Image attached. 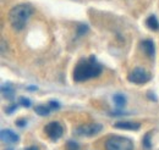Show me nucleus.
Here are the masks:
<instances>
[{
	"label": "nucleus",
	"instance_id": "1",
	"mask_svg": "<svg viewBox=\"0 0 159 150\" xmlns=\"http://www.w3.org/2000/svg\"><path fill=\"white\" fill-rule=\"evenodd\" d=\"M103 71V66L96 60L94 56L89 59L81 60L74 70V79L75 82H84L89 78L98 77Z\"/></svg>",
	"mask_w": 159,
	"mask_h": 150
},
{
	"label": "nucleus",
	"instance_id": "2",
	"mask_svg": "<svg viewBox=\"0 0 159 150\" xmlns=\"http://www.w3.org/2000/svg\"><path fill=\"white\" fill-rule=\"evenodd\" d=\"M32 12H33V9L28 4H20L14 6L9 12V21L12 28L16 31H21L26 26Z\"/></svg>",
	"mask_w": 159,
	"mask_h": 150
},
{
	"label": "nucleus",
	"instance_id": "3",
	"mask_svg": "<svg viewBox=\"0 0 159 150\" xmlns=\"http://www.w3.org/2000/svg\"><path fill=\"white\" fill-rule=\"evenodd\" d=\"M105 150H134V143L126 137L113 135L107 139Z\"/></svg>",
	"mask_w": 159,
	"mask_h": 150
},
{
	"label": "nucleus",
	"instance_id": "4",
	"mask_svg": "<svg viewBox=\"0 0 159 150\" xmlns=\"http://www.w3.org/2000/svg\"><path fill=\"white\" fill-rule=\"evenodd\" d=\"M127 79L135 84H144L151 79V75L146 70H143L141 67H136L129 73Z\"/></svg>",
	"mask_w": 159,
	"mask_h": 150
},
{
	"label": "nucleus",
	"instance_id": "5",
	"mask_svg": "<svg viewBox=\"0 0 159 150\" xmlns=\"http://www.w3.org/2000/svg\"><path fill=\"white\" fill-rule=\"evenodd\" d=\"M102 131V125L99 123H87V125H82L76 128L75 133L77 135H82V137H92L96 135L97 133Z\"/></svg>",
	"mask_w": 159,
	"mask_h": 150
},
{
	"label": "nucleus",
	"instance_id": "6",
	"mask_svg": "<svg viewBox=\"0 0 159 150\" xmlns=\"http://www.w3.org/2000/svg\"><path fill=\"white\" fill-rule=\"evenodd\" d=\"M44 132L47 133V135L52 139V140H57L59 139L60 137L64 133V128L62 126L60 125L59 122H49L45 127H44Z\"/></svg>",
	"mask_w": 159,
	"mask_h": 150
},
{
	"label": "nucleus",
	"instance_id": "7",
	"mask_svg": "<svg viewBox=\"0 0 159 150\" xmlns=\"http://www.w3.org/2000/svg\"><path fill=\"white\" fill-rule=\"evenodd\" d=\"M0 138L4 143H17L20 139L19 135L11 130H2L0 133Z\"/></svg>",
	"mask_w": 159,
	"mask_h": 150
},
{
	"label": "nucleus",
	"instance_id": "8",
	"mask_svg": "<svg viewBox=\"0 0 159 150\" xmlns=\"http://www.w3.org/2000/svg\"><path fill=\"white\" fill-rule=\"evenodd\" d=\"M115 128L119 130H129V131H137L139 128V122H132V121H120L114 125Z\"/></svg>",
	"mask_w": 159,
	"mask_h": 150
},
{
	"label": "nucleus",
	"instance_id": "9",
	"mask_svg": "<svg viewBox=\"0 0 159 150\" xmlns=\"http://www.w3.org/2000/svg\"><path fill=\"white\" fill-rule=\"evenodd\" d=\"M141 46L143 49V51L147 54L148 57H153L154 56V53H156V49H154V43L151 40V39H146L141 43Z\"/></svg>",
	"mask_w": 159,
	"mask_h": 150
},
{
	"label": "nucleus",
	"instance_id": "10",
	"mask_svg": "<svg viewBox=\"0 0 159 150\" xmlns=\"http://www.w3.org/2000/svg\"><path fill=\"white\" fill-rule=\"evenodd\" d=\"M146 24H147V27H148L149 29H152V31L159 29V22L154 15H151L148 19L146 20Z\"/></svg>",
	"mask_w": 159,
	"mask_h": 150
},
{
	"label": "nucleus",
	"instance_id": "11",
	"mask_svg": "<svg viewBox=\"0 0 159 150\" xmlns=\"http://www.w3.org/2000/svg\"><path fill=\"white\" fill-rule=\"evenodd\" d=\"M1 92H2V95H4L6 99H9V100H11V99L14 98V89H12V87L9 86V84L2 86V87H1Z\"/></svg>",
	"mask_w": 159,
	"mask_h": 150
},
{
	"label": "nucleus",
	"instance_id": "12",
	"mask_svg": "<svg viewBox=\"0 0 159 150\" xmlns=\"http://www.w3.org/2000/svg\"><path fill=\"white\" fill-rule=\"evenodd\" d=\"M113 100H114V103H115V105H116L118 108H122V106L126 104V99H125V96L120 93L115 94V95L113 96Z\"/></svg>",
	"mask_w": 159,
	"mask_h": 150
},
{
	"label": "nucleus",
	"instance_id": "13",
	"mask_svg": "<svg viewBox=\"0 0 159 150\" xmlns=\"http://www.w3.org/2000/svg\"><path fill=\"white\" fill-rule=\"evenodd\" d=\"M151 135H152V132H148L144 134L143 139H142V144L146 149H151L152 148V143H151Z\"/></svg>",
	"mask_w": 159,
	"mask_h": 150
},
{
	"label": "nucleus",
	"instance_id": "14",
	"mask_svg": "<svg viewBox=\"0 0 159 150\" xmlns=\"http://www.w3.org/2000/svg\"><path fill=\"white\" fill-rule=\"evenodd\" d=\"M34 111L39 116H48L49 115V108H45L44 105H38L34 108Z\"/></svg>",
	"mask_w": 159,
	"mask_h": 150
},
{
	"label": "nucleus",
	"instance_id": "15",
	"mask_svg": "<svg viewBox=\"0 0 159 150\" xmlns=\"http://www.w3.org/2000/svg\"><path fill=\"white\" fill-rule=\"evenodd\" d=\"M87 31H88V26L87 24H79V27H77V34L79 36L84 34Z\"/></svg>",
	"mask_w": 159,
	"mask_h": 150
},
{
	"label": "nucleus",
	"instance_id": "16",
	"mask_svg": "<svg viewBox=\"0 0 159 150\" xmlns=\"http://www.w3.org/2000/svg\"><path fill=\"white\" fill-rule=\"evenodd\" d=\"M20 103L22 106H26V108H30V106H31V100L27 99V98H25V96H21Z\"/></svg>",
	"mask_w": 159,
	"mask_h": 150
},
{
	"label": "nucleus",
	"instance_id": "17",
	"mask_svg": "<svg viewBox=\"0 0 159 150\" xmlns=\"http://www.w3.org/2000/svg\"><path fill=\"white\" fill-rule=\"evenodd\" d=\"M67 150H79V144L72 142V140H69L67 142Z\"/></svg>",
	"mask_w": 159,
	"mask_h": 150
},
{
	"label": "nucleus",
	"instance_id": "18",
	"mask_svg": "<svg viewBox=\"0 0 159 150\" xmlns=\"http://www.w3.org/2000/svg\"><path fill=\"white\" fill-rule=\"evenodd\" d=\"M49 106H50V109H59L60 104L58 103V101L52 100V101H49Z\"/></svg>",
	"mask_w": 159,
	"mask_h": 150
},
{
	"label": "nucleus",
	"instance_id": "19",
	"mask_svg": "<svg viewBox=\"0 0 159 150\" xmlns=\"http://www.w3.org/2000/svg\"><path fill=\"white\" fill-rule=\"evenodd\" d=\"M16 108H17V106H16V104H14V105H11V106L6 108V109H5V111H6L7 113H12L14 110H16Z\"/></svg>",
	"mask_w": 159,
	"mask_h": 150
},
{
	"label": "nucleus",
	"instance_id": "20",
	"mask_svg": "<svg viewBox=\"0 0 159 150\" xmlns=\"http://www.w3.org/2000/svg\"><path fill=\"white\" fill-rule=\"evenodd\" d=\"M16 125H17L19 127H23V126L26 125V121H25V120H20V121L16 122Z\"/></svg>",
	"mask_w": 159,
	"mask_h": 150
},
{
	"label": "nucleus",
	"instance_id": "21",
	"mask_svg": "<svg viewBox=\"0 0 159 150\" xmlns=\"http://www.w3.org/2000/svg\"><path fill=\"white\" fill-rule=\"evenodd\" d=\"M26 150H38L37 147H30V148H27Z\"/></svg>",
	"mask_w": 159,
	"mask_h": 150
},
{
	"label": "nucleus",
	"instance_id": "22",
	"mask_svg": "<svg viewBox=\"0 0 159 150\" xmlns=\"http://www.w3.org/2000/svg\"><path fill=\"white\" fill-rule=\"evenodd\" d=\"M113 115H115V116H121V115H124V113H120V111H118V113H113Z\"/></svg>",
	"mask_w": 159,
	"mask_h": 150
},
{
	"label": "nucleus",
	"instance_id": "23",
	"mask_svg": "<svg viewBox=\"0 0 159 150\" xmlns=\"http://www.w3.org/2000/svg\"><path fill=\"white\" fill-rule=\"evenodd\" d=\"M28 89H31V90H34V89H37V87H28Z\"/></svg>",
	"mask_w": 159,
	"mask_h": 150
}]
</instances>
